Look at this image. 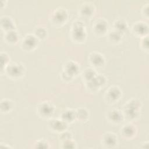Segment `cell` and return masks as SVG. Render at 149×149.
I'll list each match as a JSON object with an SVG mask.
<instances>
[{"label": "cell", "mask_w": 149, "mask_h": 149, "mask_svg": "<svg viewBox=\"0 0 149 149\" xmlns=\"http://www.w3.org/2000/svg\"><path fill=\"white\" fill-rule=\"evenodd\" d=\"M142 104L141 101L136 98L129 99L123 105L122 110L125 119L133 121L137 119L141 112Z\"/></svg>", "instance_id": "obj_1"}, {"label": "cell", "mask_w": 149, "mask_h": 149, "mask_svg": "<svg viewBox=\"0 0 149 149\" xmlns=\"http://www.w3.org/2000/svg\"><path fill=\"white\" fill-rule=\"evenodd\" d=\"M70 37L73 42L82 43L87 38V31L84 23L80 20H74L69 31Z\"/></svg>", "instance_id": "obj_2"}, {"label": "cell", "mask_w": 149, "mask_h": 149, "mask_svg": "<svg viewBox=\"0 0 149 149\" xmlns=\"http://www.w3.org/2000/svg\"><path fill=\"white\" fill-rule=\"evenodd\" d=\"M80 70V65L77 62L68 60L63 64L61 77L65 81H70L78 75Z\"/></svg>", "instance_id": "obj_3"}, {"label": "cell", "mask_w": 149, "mask_h": 149, "mask_svg": "<svg viewBox=\"0 0 149 149\" xmlns=\"http://www.w3.org/2000/svg\"><path fill=\"white\" fill-rule=\"evenodd\" d=\"M3 72L9 79L18 80L24 76L26 72V68L21 62H10Z\"/></svg>", "instance_id": "obj_4"}, {"label": "cell", "mask_w": 149, "mask_h": 149, "mask_svg": "<svg viewBox=\"0 0 149 149\" xmlns=\"http://www.w3.org/2000/svg\"><path fill=\"white\" fill-rule=\"evenodd\" d=\"M68 12L66 8L59 6L55 9L49 15L50 22L55 26H61L65 24L68 20Z\"/></svg>", "instance_id": "obj_5"}, {"label": "cell", "mask_w": 149, "mask_h": 149, "mask_svg": "<svg viewBox=\"0 0 149 149\" xmlns=\"http://www.w3.org/2000/svg\"><path fill=\"white\" fill-rule=\"evenodd\" d=\"M54 105L49 101L39 102L36 107L37 114L42 119H51L55 112Z\"/></svg>", "instance_id": "obj_6"}, {"label": "cell", "mask_w": 149, "mask_h": 149, "mask_svg": "<svg viewBox=\"0 0 149 149\" xmlns=\"http://www.w3.org/2000/svg\"><path fill=\"white\" fill-rule=\"evenodd\" d=\"M107 83V77L103 74L97 73V75L90 81L85 83L86 88L91 93H95L104 87Z\"/></svg>", "instance_id": "obj_7"}, {"label": "cell", "mask_w": 149, "mask_h": 149, "mask_svg": "<svg viewBox=\"0 0 149 149\" xmlns=\"http://www.w3.org/2000/svg\"><path fill=\"white\" fill-rule=\"evenodd\" d=\"M39 41L33 33L27 34L20 42V48L24 51L32 52L38 47Z\"/></svg>", "instance_id": "obj_8"}, {"label": "cell", "mask_w": 149, "mask_h": 149, "mask_svg": "<svg viewBox=\"0 0 149 149\" xmlns=\"http://www.w3.org/2000/svg\"><path fill=\"white\" fill-rule=\"evenodd\" d=\"M122 95V90L118 86H111L105 91L104 99L107 103L113 104L120 100Z\"/></svg>", "instance_id": "obj_9"}, {"label": "cell", "mask_w": 149, "mask_h": 149, "mask_svg": "<svg viewBox=\"0 0 149 149\" xmlns=\"http://www.w3.org/2000/svg\"><path fill=\"white\" fill-rule=\"evenodd\" d=\"M92 31L98 37L106 35L109 31L108 22L104 17L96 19L92 24Z\"/></svg>", "instance_id": "obj_10"}, {"label": "cell", "mask_w": 149, "mask_h": 149, "mask_svg": "<svg viewBox=\"0 0 149 149\" xmlns=\"http://www.w3.org/2000/svg\"><path fill=\"white\" fill-rule=\"evenodd\" d=\"M88 61L92 68H102L105 63V58L102 54L98 51H93L90 53L88 56Z\"/></svg>", "instance_id": "obj_11"}, {"label": "cell", "mask_w": 149, "mask_h": 149, "mask_svg": "<svg viewBox=\"0 0 149 149\" xmlns=\"http://www.w3.org/2000/svg\"><path fill=\"white\" fill-rule=\"evenodd\" d=\"M131 29L132 33L140 38L148 36V24L145 21L139 20L134 22Z\"/></svg>", "instance_id": "obj_12"}, {"label": "cell", "mask_w": 149, "mask_h": 149, "mask_svg": "<svg viewBox=\"0 0 149 149\" xmlns=\"http://www.w3.org/2000/svg\"><path fill=\"white\" fill-rule=\"evenodd\" d=\"M138 132L137 126L132 123L123 125L120 129V134L125 140H132L134 138Z\"/></svg>", "instance_id": "obj_13"}, {"label": "cell", "mask_w": 149, "mask_h": 149, "mask_svg": "<svg viewBox=\"0 0 149 149\" xmlns=\"http://www.w3.org/2000/svg\"><path fill=\"white\" fill-rule=\"evenodd\" d=\"M96 11V8L94 5L91 2L86 1L81 3L79 10V15L84 18H90L94 16Z\"/></svg>", "instance_id": "obj_14"}, {"label": "cell", "mask_w": 149, "mask_h": 149, "mask_svg": "<svg viewBox=\"0 0 149 149\" xmlns=\"http://www.w3.org/2000/svg\"><path fill=\"white\" fill-rule=\"evenodd\" d=\"M48 127L51 131L61 133L68 129V124L61 118H51L48 122Z\"/></svg>", "instance_id": "obj_15"}, {"label": "cell", "mask_w": 149, "mask_h": 149, "mask_svg": "<svg viewBox=\"0 0 149 149\" xmlns=\"http://www.w3.org/2000/svg\"><path fill=\"white\" fill-rule=\"evenodd\" d=\"M101 142L106 148H113L118 144V137L115 133L107 132L102 134Z\"/></svg>", "instance_id": "obj_16"}, {"label": "cell", "mask_w": 149, "mask_h": 149, "mask_svg": "<svg viewBox=\"0 0 149 149\" xmlns=\"http://www.w3.org/2000/svg\"><path fill=\"white\" fill-rule=\"evenodd\" d=\"M107 119L110 123L117 125L122 122L125 119V118L121 110L113 109L108 112Z\"/></svg>", "instance_id": "obj_17"}, {"label": "cell", "mask_w": 149, "mask_h": 149, "mask_svg": "<svg viewBox=\"0 0 149 149\" xmlns=\"http://www.w3.org/2000/svg\"><path fill=\"white\" fill-rule=\"evenodd\" d=\"M1 29L4 31H8L12 30H16V25L14 20L9 16L3 15L0 19Z\"/></svg>", "instance_id": "obj_18"}, {"label": "cell", "mask_w": 149, "mask_h": 149, "mask_svg": "<svg viewBox=\"0 0 149 149\" xmlns=\"http://www.w3.org/2000/svg\"><path fill=\"white\" fill-rule=\"evenodd\" d=\"M19 35L16 30L4 32L3 39L6 43L10 45L16 44L19 41Z\"/></svg>", "instance_id": "obj_19"}, {"label": "cell", "mask_w": 149, "mask_h": 149, "mask_svg": "<svg viewBox=\"0 0 149 149\" xmlns=\"http://www.w3.org/2000/svg\"><path fill=\"white\" fill-rule=\"evenodd\" d=\"M60 118L68 124L72 123L76 120V111L70 108L66 109L61 112L60 114Z\"/></svg>", "instance_id": "obj_20"}, {"label": "cell", "mask_w": 149, "mask_h": 149, "mask_svg": "<svg viewBox=\"0 0 149 149\" xmlns=\"http://www.w3.org/2000/svg\"><path fill=\"white\" fill-rule=\"evenodd\" d=\"M123 34V33L112 29L108 31L107 36L109 42L113 44H118L122 41Z\"/></svg>", "instance_id": "obj_21"}, {"label": "cell", "mask_w": 149, "mask_h": 149, "mask_svg": "<svg viewBox=\"0 0 149 149\" xmlns=\"http://www.w3.org/2000/svg\"><path fill=\"white\" fill-rule=\"evenodd\" d=\"M128 27L129 26L127 21L123 18H119L114 21L112 29L124 34L128 29Z\"/></svg>", "instance_id": "obj_22"}, {"label": "cell", "mask_w": 149, "mask_h": 149, "mask_svg": "<svg viewBox=\"0 0 149 149\" xmlns=\"http://www.w3.org/2000/svg\"><path fill=\"white\" fill-rule=\"evenodd\" d=\"M76 120L80 122H86L89 119L88 111L83 107H80L75 109Z\"/></svg>", "instance_id": "obj_23"}, {"label": "cell", "mask_w": 149, "mask_h": 149, "mask_svg": "<svg viewBox=\"0 0 149 149\" xmlns=\"http://www.w3.org/2000/svg\"><path fill=\"white\" fill-rule=\"evenodd\" d=\"M13 102L9 99L4 98L1 100L0 110L2 113H7L10 112L13 108Z\"/></svg>", "instance_id": "obj_24"}, {"label": "cell", "mask_w": 149, "mask_h": 149, "mask_svg": "<svg viewBox=\"0 0 149 149\" xmlns=\"http://www.w3.org/2000/svg\"><path fill=\"white\" fill-rule=\"evenodd\" d=\"M97 73V72L94 68L92 67L86 68L83 70L81 73V77L84 80V83H86L93 79Z\"/></svg>", "instance_id": "obj_25"}, {"label": "cell", "mask_w": 149, "mask_h": 149, "mask_svg": "<svg viewBox=\"0 0 149 149\" xmlns=\"http://www.w3.org/2000/svg\"><path fill=\"white\" fill-rule=\"evenodd\" d=\"M33 34L39 40H44L47 37V30L44 26H37L34 30Z\"/></svg>", "instance_id": "obj_26"}, {"label": "cell", "mask_w": 149, "mask_h": 149, "mask_svg": "<svg viewBox=\"0 0 149 149\" xmlns=\"http://www.w3.org/2000/svg\"><path fill=\"white\" fill-rule=\"evenodd\" d=\"M10 56L5 52H1L0 54V63H1V72L4 71L6 66L10 63Z\"/></svg>", "instance_id": "obj_27"}, {"label": "cell", "mask_w": 149, "mask_h": 149, "mask_svg": "<svg viewBox=\"0 0 149 149\" xmlns=\"http://www.w3.org/2000/svg\"><path fill=\"white\" fill-rule=\"evenodd\" d=\"M139 46L143 51L146 52H148V36H146L140 38Z\"/></svg>", "instance_id": "obj_28"}, {"label": "cell", "mask_w": 149, "mask_h": 149, "mask_svg": "<svg viewBox=\"0 0 149 149\" xmlns=\"http://www.w3.org/2000/svg\"><path fill=\"white\" fill-rule=\"evenodd\" d=\"M35 148H48L50 147L49 143L44 139H39L34 144Z\"/></svg>", "instance_id": "obj_29"}, {"label": "cell", "mask_w": 149, "mask_h": 149, "mask_svg": "<svg viewBox=\"0 0 149 149\" xmlns=\"http://www.w3.org/2000/svg\"><path fill=\"white\" fill-rule=\"evenodd\" d=\"M76 147L77 144L73 139L62 142V147L63 148H75Z\"/></svg>", "instance_id": "obj_30"}, {"label": "cell", "mask_w": 149, "mask_h": 149, "mask_svg": "<svg viewBox=\"0 0 149 149\" xmlns=\"http://www.w3.org/2000/svg\"><path fill=\"white\" fill-rule=\"evenodd\" d=\"M73 139V136L71 132L68 131V130L62 132L59 135V139L61 142Z\"/></svg>", "instance_id": "obj_31"}, {"label": "cell", "mask_w": 149, "mask_h": 149, "mask_svg": "<svg viewBox=\"0 0 149 149\" xmlns=\"http://www.w3.org/2000/svg\"><path fill=\"white\" fill-rule=\"evenodd\" d=\"M148 5L149 3L147 2L145 3L143 7L141 8V13L143 17H144L146 19H148Z\"/></svg>", "instance_id": "obj_32"}, {"label": "cell", "mask_w": 149, "mask_h": 149, "mask_svg": "<svg viewBox=\"0 0 149 149\" xmlns=\"http://www.w3.org/2000/svg\"><path fill=\"white\" fill-rule=\"evenodd\" d=\"M0 147L1 148H12V147L9 146V144H6V143H0Z\"/></svg>", "instance_id": "obj_33"}, {"label": "cell", "mask_w": 149, "mask_h": 149, "mask_svg": "<svg viewBox=\"0 0 149 149\" xmlns=\"http://www.w3.org/2000/svg\"><path fill=\"white\" fill-rule=\"evenodd\" d=\"M148 144L149 143L148 141H146L144 142H143V143L141 144V148H148Z\"/></svg>", "instance_id": "obj_34"}]
</instances>
